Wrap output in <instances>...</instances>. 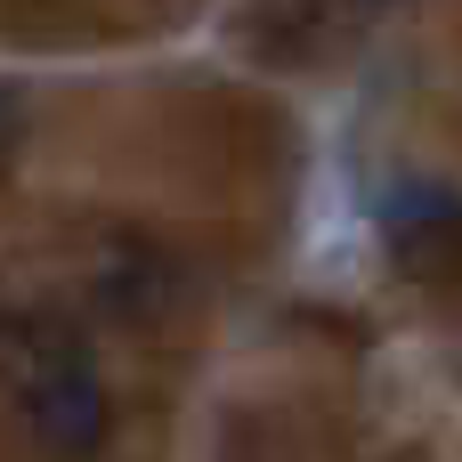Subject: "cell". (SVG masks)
<instances>
[{
    "label": "cell",
    "instance_id": "6da1fadb",
    "mask_svg": "<svg viewBox=\"0 0 462 462\" xmlns=\"http://www.w3.org/2000/svg\"><path fill=\"white\" fill-rule=\"evenodd\" d=\"M24 430H32V447H41L49 462H97L106 455L114 398H106V382L89 374L81 349L32 365V382H24Z\"/></svg>",
    "mask_w": 462,
    "mask_h": 462
}]
</instances>
